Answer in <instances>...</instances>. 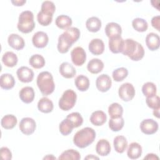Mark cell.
<instances>
[{
  "label": "cell",
  "instance_id": "1",
  "mask_svg": "<svg viewBox=\"0 0 160 160\" xmlns=\"http://www.w3.org/2000/svg\"><path fill=\"white\" fill-rule=\"evenodd\" d=\"M121 53L129 57L131 60L138 61L144 57V49L140 43L132 39L128 38L124 41Z\"/></svg>",
  "mask_w": 160,
  "mask_h": 160
},
{
  "label": "cell",
  "instance_id": "2",
  "mask_svg": "<svg viewBox=\"0 0 160 160\" xmlns=\"http://www.w3.org/2000/svg\"><path fill=\"white\" fill-rule=\"evenodd\" d=\"M95 138V131L91 128L86 127L76 132L73 137V142L79 148H85L92 144Z\"/></svg>",
  "mask_w": 160,
  "mask_h": 160
},
{
  "label": "cell",
  "instance_id": "3",
  "mask_svg": "<svg viewBox=\"0 0 160 160\" xmlns=\"http://www.w3.org/2000/svg\"><path fill=\"white\" fill-rule=\"evenodd\" d=\"M36 82L38 88L43 95L48 96L51 94L55 89L53 77L48 71L40 72L37 77Z\"/></svg>",
  "mask_w": 160,
  "mask_h": 160
},
{
  "label": "cell",
  "instance_id": "4",
  "mask_svg": "<svg viewBox=\"0 0 160 160\" xmlns=\"http://www.w3.org/2000/svg\"><path fill=\"white\" fill-rule=\"evenodd\" d=\"M17 28L22 33H29L35 28L34 14L30 11H22L19 16Z\"/></svg>",
  "mask_w": 160,
  "mask_h": 160
},
{
  "label": "cell",
  "instance_id": "5",
  "mask_svg": "<svg viewBox=\"0 0 160 160\" xmlns=\"http://www.w3.org/2000/svg\"><path fill=\"white\" fill-rule=\"evenodd\" d=\"M76 99V93L72 89H67L59 100V107L63 111H69L74 106Z\"/></svg>",
  "mask_w": 160,
  "mask_h": 160
},
{
  "label": "cell",
  "instance_id": "6",
  "mask_svg": "<svg viewBox=\"0 0 160 160\" xmlns=\"http://www.w3.org/2000/svg\"><path fill=\"white\" fill-rule=\"evenodd\" d=\"M118 94L122 101L125 102L130 101L135 96V89L132 84L125 82L119 88Z\"/></svg>",
  "mask_w": 160,
  "mask_h": 160
},
{
  "label": "cell",
  "instance_id": "7",
  "mask_svg": "<svg viewBox=\"0 0 160 160\" xmlns=\"http://www.w3.org/2000/svg\"><path fill=\"white\" fill-rule=\"evenodd\" d=\"M71 58L72 62L74 65L81 66L86 61V53L82 47L78 46L72 50L71 52Z\"/></svg>",
  "mask_w": 160,
  "mask_h": 160
},
{
  "label": "cell",
  "instance_id": "8",
  "mask_svg": "<svg viewBox=\"0 0 160 160\" xmlns=\"http://www.w3.org/2000/svg\"><path fill=\"white\" fill-rule=\"evenodd\" d=\"M20 131L25 135L32 134L36 128L35 121L31 118H23L19 122Z\"/></svg>",
  "mask_w": 160,
  "mask_h": 160
},
{
  "label": "cell",
  "instance_id": "9",
  "mask_svg": "<svg viewBox=\"0 0 160 160\" xmlns=\"http://www.w3.org/2000/svg\"><path fill=\"white\" fill-rule=\"evenodd\" d=\"M158 122L152 119H146L141 121L140 129L145 134H153L158 130Z\"/></svg>",
  "mask_w": 160,
  "mask_h": 160
},
{
  "label": "cell",
  "instance_id": "10",
  "mask_svg": "<svg viewBox=\"0 0 160 160\" xmlns=\"http://www.w3.org/2000/svg\"><path fill=\"white\" fill-rule=\"evenodd\" d=\"M112 81L111 78L106 74H102L99 76L96 81L97 89L102 92L108 91L111 87Z\"/></svg>",
  "mask_w": 160,
  "mask_h": 160
},
{
  "label": "cell",
  "instance_id": "11",
  "mask_svg": "<svg viewBox=\"0 0 160 160\" xmlns=\"http://www.w3.org/2000/svg\"><path fill=\"white\" fill-rule=\"evenodd\" d=\"M16 74L19 80L24 83L30 82L34 78L33 71L27 66H21L16 71Z\"/></svg>",
  "mask_w": 160,
  "mask_h": 160
},
{
  "label": "cell",
  "instance_id": "12",
  "mask_svg": "<svg viewBox=\"0 0 160 160\" xmlns=\"http://www.w3.org/2000/svg\"><path fill=\"white\" fill-rule=\"evenodd\" d=\"M49 38L48 34L43 31L36 32L32 38L33 45L37 48H43L48 43Z\"/></svg>",
  "mask_w": 160,
  "mask_h": 160
},
{
  "label": "cell",
  "instance_id": "13",
  "mask_svg": "<svg viewBox=\"0 0 160 160\" xmlns=\"http://www.w3.org/2000/svg\"><path fill=\"white\" fill-rule=\"evenodd\" d=\"M8 42L11 48L18 51L22 49L25 46L23 38L18 34H11L8 36Z\"/></svg>",
  "mask_w": 160,
  "mask_h": 160
},
{
  "label": "cell",
  "instance_id": "14",
  "mask_svg": "<svg viewBox=\"0 0 160 160\" xmlns=\"http://www.w3.org/2000/svg\"><path fill=\"white\" fill-rule=\"evenodd\" d=\"M124 41L121 36L109 38V48L110 51L114 54L121 52L124 46Z\"/></svg>",
  "mask_w": 160,
  "mask_h": 160
},
{
  "label": "cell",
  "instance_id": "15",
  "mask_svg": "<svg viewBox=\"0 0 160 160\" xmlns=\"http://www.w3.org/2000/svg\"><path fill=\"white\" fill-rule=\"evenodd\" d=\"M21 100L26 104L31 103L33 101L35 96V93L33 88L30 86H26L22 88L19 93Z\"/></svg>",
  "mask_w": 160,
  "mask_h": 160
},
{
  "label": "cell",
  "instance_id": "16",
  "mask_svg": "<svg viewBox=\"0 0 160 160\" xmlns=\"http://www.w3.org/2000/svg\"><path fill=\"white\" fill-rule=\"evenodd\" d=\"M89 50L94 55H100L104 50V42L98 38L92 39L89 44Z\"/></svg>",
  "mask_w": 160,
  "mask_h": 160
},
{
  "label": "cell",
  "instance_id": "17",
  "mask_svg": "<svg viewBox=\"0 0 160 160\" xmlns=\"http://www.w3.org/2000/svg\"><path fill=\"white\" fill-rule=\"evenodd\" d=\"M59 72L61 75L67 79L72 78L76 74L74 67L68 62H63L59 66Z\"/></svg>",
  "mask_w": 160,
  "mask_h": 160
},
{
  "label": "cell",
  "instance_id": "18",
  "mask_svg": "<svg viewBox=\"0 0 160 160\" xmlns=\"http://www.w3.org/2000/svg\"><path fill=\"white\" fill-rule=\"evenodd\" d=\"M105 33L109 38L120 36L122 33V28L116 22H109L105 27Z\"/></svg>",
  "mask_w": 160,
  "mask_h": 160
},
{
  "label": "cell",
  "instance_id": "19",
  "mask_svg": "<svg viewBox=\"0 0 160 160\" xmlns=\"http://www.w3.org/2000/svg\"><path fill=\"white\" fill-rule=\"evenodd\" d=\"M146 44L151 51H156L159 48V36L154 32H150L146 37Z\"/></svg>",
  "mask_w": 160,
  "mask_h": 160
},
{
  "label": "cell",
  "instance_id": "20",
  "mask_svg": "<svg viewBox=\"0 0 160 160\" xmlns=\"http://www.w3.org/2000/svg\"><path fill=\"white\" fill-rule=\"evenodd\" d=\"M111 149L110 143L108 141L104 139L99 140L96 146V152L101 156H106L108 155L111 152Z\"/></svg>",
  "mask_w": 160,
  "mask_h": 160
},
{
  "label": "cell",
  "instance_id": "21",
  "mask_svg": "<svg viewBox=\"0 0 160 160\" xmlns=\"http://www.w3.org/2000/svg\"><path fill=\"white\" fill-rule=\"evenodd\" d=\"M107 120V116L102 111H94L90 117L91 122L96 126H102L106 122Z\"/></svg>",
  "mask_w": 160,
  "mask_h": 160
},
{
  "label": "cell",
  "instance_id": "22",
  "mask_svg": "<svg viewBox=\"0 0 160 160\" xmlns=\"http://www.w3.org/2000/svg\"><path fill=\"white\" fill-rule=\"evenodd\" d=\"M142 154V147L141 146L136 142H131L128 148L127 155L128 158L131 159H136L139 158Z\"/></svg>",
  "mask_w": 160,
  "mask_h": 160
},
{
  "label": "cell",
  "instance_id": "23",
  "mask_svg": "<svg viewBox=\"0 0 160 160\" xmlns=\"http://www.w3.org/2000/svg\"><path fill=\"white\" fill-rule=\"evenodd\" d=\"M104 68L103 62L98 58H93L89 61L87 69L92 74H98L102 71Z\"/></svg>",
  "mask_w": 160,
  "mask_h": 160
},
{
  "label": "cell",
  "instance_id": "24",
  "mask_svg": "<svg viewBox=\"0 0 160 160\" xmlns=\"http://www.w3.org/2000/svg\"><path fill=\"white\" fill-rule=\"evenodd\" d=\"M15 85V79L12 74L9 73H5L0 77V86L3 89H12Z\"/></svg>",
  "mask_w": 160,
  "mask_h": 160
},
{
  "label": "cell",
  "instance_id": "25",
  "mask_svg": "<svg viewBox=\"0 0 160 160\" xmlns=\"http://www.w3.org/2000/svg\"><path fill=\"white\" fill-rule=\"evenodd\" d=\"M113 145L115 151L118 153H122L128 146V141L124 136H117L114 138Z\"/></svg>",
  "mask_w": 160,
  "mask_h": 160
},
{
  "label": "cell",
  "instance_id": "26",
  "mask_svg": "<svg viewBox=\"0 0 160 160\" xmlns=\"http://www.w3.org/2000/svg\"><path fill=\"white\" fill-rule=\"evenodd\" d=\"M54 108L51 100L46 97H43L38 102V108L39 111L43 113L51 112Z\"/></svg>",
  "mask_w": 160,
  "mask_h": 160
},
{
  "label": "cell",
  "instance_id": "27",
  "mask_svg": "<svg viewBox=\"0 0 160 160\" xmlns=\"http://www.w3.org/2000/svg\"><path fill=\"white\" fill-rule=\"evenodd\" d=\"M2 61L6 66L12 68L17 64L18 59L15 53L12 51H7L2 55Z\"/></svg>",
  "mask_w": 160,
  "mask_h": 160
},
{
  "label": "cell",
  "instance_id": "28",
  "mask_svg": "<svg viewBox=\"0 0 160 160\" xmlns=\"http://www.w3.org/2000/svg\"><path fill=\"white\" fill-rule=\"evenodd\" d=\"M86 27L89 31L96 32L101 28V21L95 16L89 18L86 22Z\"/></svg>",
  "mask_w": 160,
  "mask_h": 160
},
{
  "label": "cell",
  "instance_id": "29",
  "mask_svg": "<svg viewBox=\"0 0 160 160\" xmlns=\"http://www.w3.org/2000/svg\"><path fill=\"white\" fill-rule=\"evenodd\" d=\"M62 34L69 41H70L73 44L79 38L81 32L78 28L75 27H71L67 29L62 33Z\"/></svg>",
  "mask_w": 160,
  "mask_h": 160
},
{
  "label": "cell",
  "instance_id": "30",
  "mask_svg": "<svg viewBox=\"0 0 160 160\" xmlns=\"http://www.w3.org/2000/svg\"><path fill=\"white\" fill-rule=\"evenodd\" d=\"M55 22H56V25L59 28L62 29H67L71 28L72 21L71 18L69 16L67 15L61 14L58 16L56 18Z\"/></svg>",
  "mask_w": 160,
  "mask_h": 160
},
{
  "label": "cell",
  "instance_id": "31",
  "mask_svg": "<svg viewBox=\"0 0 160 160\" xmlns=\"http://www.w3.org/2000/svg\"><path fill=\"white\" fill-rule=\"evenodd\" d=\"M74 84L78 90L80 91H86L89 87V79L87 76L81 74L76 78Z\"/></svg>",
  "mask_w": 160,
  "mask_h": 160
},
{
  "label": "cell",
  "instance_id": "32",
  "mask_svg": "<svg viewBox=\"0 0 160 160\" xmlns=\"http://www.w3.org/2000/svg\"><path fill=\"white\" fill-rule=\"evenodd\" d=\"M18 122L17 118L12 114H7L2 117L1 121V126L6 129H11L14 128Z\"/></svg>",
  "mask_w": 160,
  "mask_h": 160
},
{
  "label": "cell",
  "instance_id": "33",
  "mask_svg": "<svg viewBox=\"0 0 160 160\" xmlns=\"http://www.w3.org/2000/svg\"><path fill=\"white\" fill-rule=\"evenodd\" d=\"M108 113L111 118H118L122 117L123 108L118 102H113L108 107Z\"/></svg>",
  "mask_w": 160,
  "mask_h": 160
},
{
  "label": "cell",
  "instance_id": "34",
  "mask_svg": "<svg viewBox=\"0 0 160 160\" xmlns=\"http://www.w3.org/2000/svg\"><path fill=\"white\" fill-rule=\"evenodd\" d=\"M72 44H71L64 36L62 34H61L58 38V43L57 45V48L58 51L60 53L64 54L66 53L69 48L72 46Z\"/></svg>",
  "mask_w": 160,
  "mask_h": 160
},
{
  "label": "cell",
  "instance_id": "35",
  "mask_svg": "<svg viewBox=\"0 0 160 160\" xmlns=\"http://www.w3.org/2000/svg\"><path fill=\"white\" fill-rule=\"evenodd\" d=\"M29 63L33 68L41 69L44 66L46 62L42 56L36 54L29 58Z\"/></svg>",
  "mask_w": 160,
  "mask_h": 160
},
{
  "label": "cell",
  "instance_id": "36",
  "mask_svg": "<svg viewBox=\"0 0 160 160\" xmlns=\"http://www.w3.org/2000/svg\"><path fill=\"white\" fill-rule=\"evenodd\" d=\"M132 28L138 32H144L148 29V24L147 21L140 18H135L132 21Z\"/></svg>",
  "mask_w": 160,
  "mask_h": 160
},
{
  "label": "cell",
  "instance_id": "37",
  "mask_svg": "<svg viewBox=\"0 0 160 160\" xmlns=\"http://www.w3.org/2000/svg\"><path fill=\"white\" fill-rule=\"evenodd\" d=\"M73 128H74L73 125L70 122V121L69 119H68L67 118H66L63 121H62L59 126V132L63 136L69 135L72 131Z\"/></svg>",
  "mask_w": 160,
  "mask_h": 160
},
{
  "label": "cell",
  "instance_id": "38",
  "mask_svg": "<svg viewBox=\"0 0 160 160\" xmlns=\"http://www.w3.org/2000/svg\"><path fill=\"white\" fill-rule=\"evenodd\" d=\"M142 92L146 97L154 96L156 95V86L152 82H147L143 84L142 87Z\"/></svg>",
  "mask_w": 160,
  "mask_h": 160
},
{
  "label": "cell",
  "instance_id": "39",
  "mask_svg": "<svg viewBox=\"0 0 160 160\" xmlns=\"http://www.w3.org/2000/svg\"><path fill=\"white\" fill-rule=\"evenodd\" d=\"M59 159H74L79 160L81 159L80 153L72 149L63 151L58 158Z\"/></svg>",
  "mask_w": 160,
  "mask_h": 160
},
{
  "label": "cell",
  "instance_id": "40",
  "mask_svg": "<svg viewBox=\"0 0 160 160\" xmlns=\"http://www.w3.org/2000/svg\"><path fill=\"white\" fill-rule=\"evenodd\" d=\"M124 120L122 117L111 118L109 121V127L112 131H119L124 126Z\"/></svg>",
  "mask_w": 160,
  "mask_h": 160
},
{
  "label": "cell",
  "instance_id": "41",
  "mask_svg": "<svg viewBox=\"0 0 160 160\" xmlns=\"http://www.w3.org/2000/svg\"><path fill=\"white\" fill-rule=\"evenodd\" d=\"M128 75V71L126 68L121 67L113 71L112 76L113 79L116 82L123 81Z\"/></svg>",
  "mask_w": 160,
  "mask_h": 160
},
{
  "label": "cell",
  "instance_id": "42",
  "mask_svg": "<svg viewBox=\"0 0 160 160\" xmlns=\"http://www.w3.org/2000/svg\"><path fill=\"white\" fill-rule=\"evenodd\" d=\"M66 118L70 121V122L72 123L74 128H75L81 126L83 122L82 117L81 116L80 113L78 112H74L68 114Z\"/></svg>",
  "mask_w": 160,
  "mask_h": 160
},
{
  "label": "cell",
  "instance_id": "43",
  "mask_svg": "<svg viewBox=\"0 0 160 160\" xmlns=\"http://www.w3.org/2000/svg\"><path fill=\"white\" fill-rule=\"evenodd\" d=\"M52 16H53L46 14L40 11L37 15V20L41 25L46 26L51 23L52 21Z\"/></svg>",
  "mask_w": 160,
  "mask_h": 160
},
{
  "label": "cell",
  "instance_id": "44",
  "mask_svg": "<svg viewBox=\"0 0 160 160\" xmlns=\"http://www.w3.org/2000/svg\"><path fill=\"white\" fill-rule=\"evenodd\" d=\"M56 11V6L53 2L50 1H45L42 2L41 8V11L53 16Z\"/></svg>",
  "mask_w": 160,
  "mask_h": 160
},
{
  "label": "cell",
  "instance_id": "45",
  "mask_svg": "<svg viewBox=\"0 0 160 160\" xmlns=\"http://www.w3.org/2000/svg\"><path fill=\"white\" fill-rule=\"evenodd\" d=\"M146 102L148 106L151 109H155L159 108V97L157 95L151 97H146Z\"/></svg>",
  "mask_w": 160,
  "mask_h": 160
},
{
  "label": "cell",
  "instance_id": "46",
  "mask_svg": "<svg viewBox=\"0 0 160 160\" xmlns=\"http://www.w3.org/2000/svg\"><path fill=\"white\" fill-rule=\"evenodd\" d=\"M1 158L5 160H10L12 159V153L7 147H2L0 149Z\"/></svg>",
  "mask_w": 160,
  "mask_h": 160
},
{
  "label": "cell",
  "instance_id": "47",
  "mask_svg": "<svg viewBox=\"0 0 160 160\" xmlns=\"http://www.w3.org/2000/svg\"><path fill=\"white\" fill-rule=\"evenodd\" d=\"M159 16H154L152 19H151V24L152 26L156 29L158 31H159Z\"/></svg>",
  "mask_w": 160,
  "mask_h": 160
},
{
  "label": "cell",
  "instance_id": "48",
  "mask_svg": "<svg viewBox=\"0 0 160 160\" xmlns=\"http://www.w3.org/2000/svg\"><path fill=\"white\" fill-rule=\"evenodd\" d=\"M144 159H159V157L153 153H149L144 158Z\"/></svg>",
  "mask_w": 160,
  "mask_h": 160
},
{
  "label": "cell",
  "instance_id": "49",
  "mask_svg": "<svg viewBox=\"0 0 160 160\" xmlns=\"http://www.w3.org/2000/svg\"><path fill=\"white\" fill-rule=\"evenodd\" d=\"M26 1L24 0H20V1H11V2L16 6H22L24 4L26 3Z\"/></svg>",
  "mask_w": 160,
  "mask_h": 160
},
{
  "label": "cell",
  "instance_id": "50",
  "mask_svg": "<svg viewBox=\"0 0 160 160\" xmlns=\"http://www.w3.org/2000/svg\"><path fill=\"white\" fill-rule=\"evenodd\" d=\"M84 159H99V158L92 154H89L84 158Z\"/></svg>",
  "mask_w": 160,
  "mask_h": 160
},
{
  "label": "cell",
  "instance_id": "51",
  "mask_svg": "<svg viewBox=\"0 0 160 160\" xmlns=\"http://www.w3.org/2000/svg\"><path fill=\"white\" fill-rule=\"evenodd\" d=\"M153 114H154V116H156V118H159V108L154 109V111H153Z\"/></svg>",
  "mask_w": 160,
  "mask_h": 160
},
{
  "label": "cell",
  "instance_id": "52",
  "mask_svg": "<svg viewBox=\"0 0 160 160\" xmlns=\"http://www.w3.org/2000/svg\"><path fill=\"white\" fill-rule=\"evenodd\" d=\"M56 159V158L54 157V156H53V155H52V154H49V155H47L46 156H45L44 158H43V159Z\"/></svg>",
  "mask_w": 160,
  "mask_h": 160
}]
</instances>
